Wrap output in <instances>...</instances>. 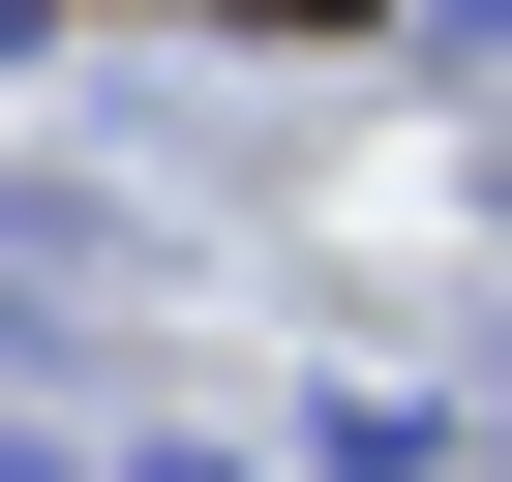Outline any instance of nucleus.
Here are the masks:
<instances>
[{
    "label": "nucleus",
    "mask_w": 512,
    "mask_h": 482,
    "mask_svg": "<svg viewBox=\"0 0 512 482\" xmlns=\"http://www.w3.org/2000/svg\"><path fill=\"white\" fill-rule=\"evenodd\" d=\"M151 31H332V0H151Z\"/></svg>",
    "instance_id": "1"
}]
</instances>
